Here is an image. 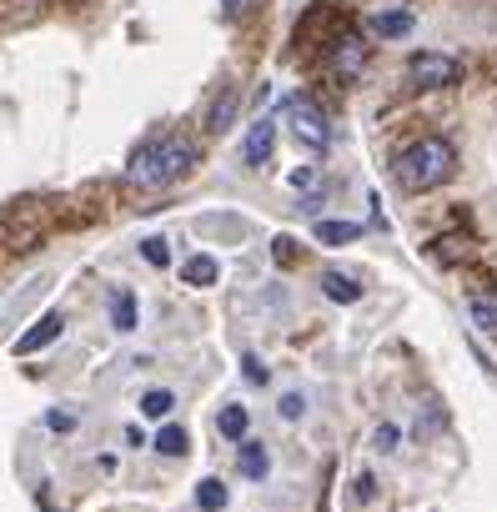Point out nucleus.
I'll use <instances>...</instances> for the list:
<instances>
[{
  "label": "nucleus",
  "mask_w": 497,
  "mask_h": 512,
  "mask_svg": "<svg viewBox=\"0 0 497 512\" xmlns=\"http://www.w3.org/2000/svg\"><path fill=\"white\" fill-rule=\"evenodd\" d=\"M372 442H377V452H392V447H397V427H392V422H382Z\"/></svg>",
  "instance_id": "obj_24"
},
{
  "label": "nucleus",
  "mask_w": 497,
  "mask_h": 512,
  "mask_svg": "<svg viewBox=\"0 0 497 512\" xmlns=\"http://www.w3.org/2000/svg\"><path fill=\"white\" fill-rule=\"evenodd\" d=\"M267 467H272V457H267V447H262V442H241V477L262 482V477H267Z\"/></svg>",
  "instance_id": "obj_13"
},
{
  "label": "nucleus",
  "mask_w": 497,
  "mask_h": 512,
  "mask_svg": "<svg viewBox=\"0 0 497 512\" xmlns=\"http://www.w3.org/2000/svg\"><path fill=\"white\" fill-rule=\"evenodd\" d=\"M246 407H221V417H216V427H221V437H231V442H241L246 437Z\"/></svg>",
  "instance_id": "obj_17"
},
{
  "label": "nucleus",
  "mask_w": 497,
  "mask_h": 512,
  "mask_svg": "<svg viewBox=\"0 0 497 512\" xmlns=\"http://www.w3.org/2000/svg\"><path fill=\"white\" fill-rule=\"evenodd\" d=\"M317 181V171L312 166H302V171H292V186H312Z\"/></svg>",
  "instance_id": "obj_29"
},
{
  "label": "nucleus",
  "mask_w": 497,
  "mask_h": 512,
  "mask_svg": "<svg viewBox=\"0 0 497 512\" xmlns=\"http://www.w3.org/2000/svg\"><path fill=\"white\" fill-rule=\"evenodd\" d=\"M241 367H246V377H252V382H267V367L257 357H241Z\"/></svg>",
  "instance_id": "obj_26"
},
{
  "label": "nucleus",
  "mask_w": 497,
  "mask_h": 512,
  "mask_svg": "<svg viewBox=\"0 0 497 512\" xmlns=\"http://www.w3.org/2000/svg\"><path fill=\"white\" fill-rule=\"evenodd\" d=\"M272 146H277V121H252V131H246V141H241V156H246V166H267L272 161Z\"/></svg>",
  "instance_id": "obj_6"
},
{
  "label": "nucleus",
  "mask_w": 497,
  "mask_h": 512,
  "mask_svg": "<svg viewBox=\"0 0 497 512\" xmlns=\"http://www.w3.org/2000/svg\"><path fill=\"white\" fill-rule=\"evenodd\" d=\"M442 246H432V256L437 262H467L472 256V246H467V236H437Z\"/></svg>",
  "instance_id": "obj_19"
},
{
  "label": "nucleus",
  "mask_w": 497,
  "mask_h": 512,
  "mask_svg": "<svg viewBox=\"0 0 497 512\" xmlns=\"http://www.w3.org/2000/svg\"><path fill=\"white\" fill-rule=\"evenodd\" d=\"M357 236H362L357 221H317V241H322V246H347V241H357Z\"/></svg>",
  "instance_id": "obj_14"
},
{
  "label": "nucleus",
  "mask_w": 497,
  "mask_h": 512,
  "mask_svg": "<svg viewBox=\"0 0 497 512\" xmlns=\"http://www.w3.org/2000/svg\"><path fill=\"white\" fill-rule=\"evenodd\" d=\"M186 447H191L186 427H161V432H156V452H166V457H186Z\"/></svg>",
  "instance_id": "obj_18"
},
{
  "label": "nucleus",
  "mask_w": 497,
  "mask_h": 512,
  "mask_svg": "<svg viewBox=\"0 0 497 512\" xmlns=\"http://www.w3.org/2000/svg\"><path fill=\"white\" fill-rule=\"evenodd\" d=\"M452 171H457V151H452V141H447V136H422V141H412V146L392 161L397 186H402V191H412V196L437 191L442 181H452Z\"/></svg>",
  "instance_id": "obj_2"
},
{
  "label": "nucleus",
  "mask_w": 497,
  "mask_h": 512,
  "mask_svg": "<svg viewBox=\"0 0 497 512\" xmlns=\"http://www.w3.org/2000/svg\"><path fill=\"white\" fill-rule=\"evenodd\" d=\"M372 36H382V41L412 36V11H377L372 16Z\"/></svg>",
  "instance_id": "obj_10"
},
{
  "label": "nucleus",
  "mask_w": 497,
  "mask_h": 512,
  "mask_svg": "<svg viewBox=\"0 0 497 512\" xmlns=\"http://www.w3.org/2000/svg\"><path fill=\"white\" fill-rule=\"evenodd\" d=\"M272 256H277V267H297V241L292 236H277L272 241Z\"/></svg>",
  "instance_id": "obj_23"
},
{
  "label": "nucleus",
  "mask_w": 497,
  "mask_h": 512,
  "mask_svg": "<svg viewBox=\"0 0 497 512\" xmlns=\"http://www.w3.org/2000/svg\"><path fill=\"white\" fill-rule=\"evenodd\" d=\"M407 81H412L417 91H447V86L462 81V66H457V56H447V51H412Z\"/></svg>",
  "instance_id": "obj_4"
},
{
  "label": "nucleus",
  "mask_w": 497,
  "mask_h": 512,
  "mask_svg": "<svg viewBox=\"0 0 497 512\" xmlns=\"http://www.w3.org/2000/svg\"><path fill=\"white\" fill-rule=\"evenodd\" d=\"M46 422H51V427H56V432H71V427H76V417H71V412H51V417H46Z\"/></svg>",
  "instance_id": "obj_27"
},
{
  "label": "nucleus",
  "mask_w": 497,
  "mask_h": 512,
  "mask_svg": "<svg viewBox=\"0 0 497 512\" xmlns=\"http://www.w3.org/2000/svg\"><path fill=\"white\" fill-rule=\"evenodd\" d=\"M467 317H472L477 332L497 337V292H472V297H467Z\"/></svg>",
  "instance_id": "obj_9"
},
{
  "label": "nucleus",
  "mask_w": 497,
  "mask_h": 512,
  "mask_svg": "<svg viewBox=\"0 0 497 512\" xmlns=\"http://www.w3.org/2000/svg\"><path fill=\"white\" fill-rule=\"evenodd\" d=\"M171 407H176V397H171L166 387H151V392L141 397V412H146V417H166Z\"/></svg>",
  "instance_id": "obj_20"
},
{
  "label": "nucleus",
  "mask_w": 497,
  "mask_h": 512,
  "mask_svg": "<svg viewBox=\"0 0 497 512\" xmlns=\"http://www.w3.org/2000/svg\"><path fill=\"white\" fill-rule=\"evenodd\" d=\"M352 492H357V502H372V477H367V472H362V477H357V487H352Z\"/></svg>",
  "instance_id": "obj_28"
},
{
  "label": "nucleus",
  "mask_w": 497,
  "mask_h": 512,
  "mask_svg": "<svg viewBox=\"0 0 497 512\" xmlns=\"http://www.w3.org/2000/svg\"><path fill=\"white\" fill-rule=\"evenodd\" d=\"M236 111H241V91H236V86H226V91L211 101V111H206V131H211V136L231 131V126H236Z\"/></svg>",
  "instance_id": "obj_7"
},
{
  "label": "nucleus",
  "mask_w": 497,
  "mask_h": 512,
  "mask_svg": "<svg viewBox=\"0 0 497 512\" xmlns=\"http://www.w3.org/2000/svg\"><path fill=\"white\" fill-rule=\"evenodd\" d=\"M367 61H372V41L367 36H357V31H347V36H337L332 41V51H327V71L347 86V81H357L362 71H367Z\"/></svg>",
  "instance_id": "obj_5"
},
{
  "label": "nucleus",
  "mask_w": 497,
  "mask_h": 512,
  "mask_svg": "<svg viewBox=\"0 0 497 512\" xmlns=\"http://www.w3.org/2000/svg\"><path fill=\"white\" fill-rule=\"evenodd\" d=\"M111 322L121 332H136V292H116L111 297Z\"/></svg>",
  "instance_id": "obj_15"
},
{
  "label": "nucleus",
  "mask_w": 497,
  "mask_h": 512,
  "mask_svg": "<svg viewBox=\"0 0 497 512\" xmlns=\"http://www.w3.org/2000/svg\"><path fill=\"white\" fill-rule=\"evenodd\" d=\"M282 121H287V131L297 136V146H307V151H327V141H332V121H327V111H322L312 96H287V101H282Z\"/></svg>",
  "instance_id": "obj_3"
},
{
  "label": "nucleus",
  "mask_w": 497,
  "mask_h": 512,
  "mask_svg": "<svg viewBox=\"0 0 497 512\" xmlns=\"http://www.w3.org/2000/svg\"><path fill=\"white\" fill-rule=\"evenodd\" d=\"M141 256H146L151 267H166V262H171V246H166V236H146V241H141Z\"/></svg>",
  "instance_id": "obj_21"
},
{
  "label": "nucleus",
  "mask_w": 497,
  "mask_h": 512,
  "mask_svg": "<svg viewBox=\"0 0 497 512\" xmlns=\"http://www.w3.org/2000/svg\"><path fill=\"white\" fill-rule=\"evenodd\" d=\"M61 332H66V317H56V312H51V317H41V327H31V332H26V337L16 342V352H21V357H31V352L51 347V342H56Z\"/></svg>",
  "instance_id": "obj_8"
},
{
  "label": "nucleus",
  "mask_w": 497,
  "mask_h": 512,
  "mask_svg": "<svg viewBox=\"0 0 497 512\" xmlns=\"http://www.w3.org/2000/svg\"><path fill=\"white\" fill-rule=\"evenodd\" d=\"M302 412H307V402H302L297 392H292V397H282V417H287V422H297Z\"/></svg>",
  "instance_id": "obj_25"
},
{
  "label": "nucleus",
  "mask_w": 497,
  "mask_h": 512,
  "mask_svg": "<svg viewBox=\"0 0 497 512\" xmlns=\"http://www.w3.org/2000/svg\"><path fill=\"white\" fill-rule=\"evenodd\" d=\"M196 161H201V146H196L191 136H181V131L156 136V141L136 146V156L126 161V186H136V191H161V186L181 181Z\"/></svg>",
  "instance_id": "obj_1"
},
{
  "label": "nucleus",
  "mask_w": 497,
  "mask_h": 512,
  "mask_svg": "<svg viewBox=\"0 0 497 512\" xmlns=\"http://www.w3.org/2000/svg\"><path fill=\"white\" fill-rule=\"evenodd\" d=\"M322 292H327L332 302H342V307L362 302V282H352V277H342V272H322Z\"/></svg>",
  "instance_id": "obj_12"
},
{
  "label": "nucleus",
  "mask_w": 497,
  "mask_h": 512,
  "mask_svg": "<svg viewBox=\"0 0 497 512\" xmlns=\"http://www.w3.org/2000/svg\"><path fill=\"white\" fill-rule=\"evenodd\" d=\"M196 507H206V512H221V507H226V482H216V477H201V482H196Z\"/></svg>",
  "instance_id": "obj_16"
},
{
  "label": "nucleus",
  "mask_w": 497,
  "mask_h": 512,
  "mask_svg": "<svg viewBox=\"0 0 497 512\" xmlns=\"http://www.w3.org/2000/svg\"><path fill=\"white\" fill-rule=\"evenodd\" d=\"M216 277H221V267H216V256H206V251L191 256V262L181 267V282H186V287H211Z\"/></svg>",
  "instance_id": "obj_11"
},
{
  "label": "nucleus",
  "mask_w": 497,
  "mask_h": 512,
  "mask_svg": "<svg viewBox=\"0 0 497 512\" xmlns=\"http://www.w3.org/2000/svg\"><path fill=\"white\" fill-rule=\"evenodd\" d=\"M257 6H262V0H221V16H226V21H246Z\"/></svg>",
  "instance_id": "obj_22"
}]
</instances>
